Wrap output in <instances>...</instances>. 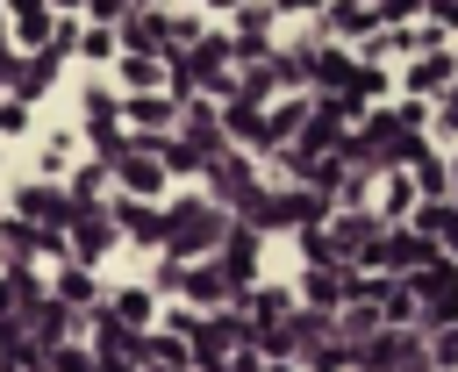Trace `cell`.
Segmentation results:
<instances>
[{
    "label": "cell",
    "instance_id": "cell-1",
    "mask_svg": "<svg viewBox=\"0 0 458 372\" xmlns=\"http://www.w3.org/2000/svg\"><path fill=\"white\" fill-rule=\"evenodd\" d=\"M14 29L21 36H43V0H14Z\"/></svg>",
    "mask_w": 458,
    "mask_h": 372
}]
</instances>
